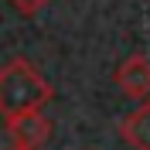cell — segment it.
I'll return each mask as SVG.
<instances>
[{
	"label": "cell",
	"instance_id": "3",
	"mask_svg": "<svg viewBox=\"0 0 150 150\" xmlns=\"http://www.w3.org/2000/svg\"><path fill=\"white\" fill-rule=\"evenodd\" d=\"M112 82H116V89L123 96H130L137 103H147L150 99V58L143 51L126 55L112 72Z\"/></svg>",
	"mask_w": 150,
	"mask_h": 150
},
{
	"label": "cell",
	"instance_id": "1",
	"mask_svg": "<svg viewBox=\"0 0 150 150\" xmlns=\"http://www.w3.org/2000/svg\"><path fill=\"white\" fill-rule=\"evenodd\" d=\"M55 99V85L31 65L28 58H10L0 65V116L10 120L17 112L45 109Z\"/></svg>",
	"mask_w": 150,
	"mask_h": 150
},
{
	"label": "cell",
	"instance_id": "5",
	"mask_svg": "<svg viewBox=\"0 0 150 150\" xmlns=\"http://www.w3.org/2000/svg\"><path fill=\"white\" fill-rule=\"evenodd\" d=\"M7 4L17 10L21 17H38V14H41V10L51 4V0H7Z\"/></svg>",
	"mask_w": 150,
	"mask_h": 150
},
{
	"label": "cell",
	"instance_id": "4",
	"mask_svg": "<svg viewBox=\"0 0 150 150\" xmlns=\"http://www.w3.org/2000/svg\"><path fill=\"white\" fill-rule=\"evenodd\" d=\"M116 133H120V140H126V147L150 150V99L126 112V116L116 123Z\"/></svg>",
	"mask_w": 150,
	"mask_h": 150
},
{
	"label": "cell",
	"instance_id": "2",
	"mask_svg": "<svg viewBox=\"0 0 150 150\" xmlns=\"http://www.w3.org/2000/svg\"><path fill=\"white\" fill-rule=\"evenodd\" d=\"M4 130H7L14 147L38 150V147H45V140L51 137V120L45 116V109H31V112H17V116L4 120Z\"/></svg>",
	"mask_w": 150,
	"mask_h": 150
},
{
	"label": "cell",
	"instance_id": "6",
	"mask_svg": "<svg viewBox=\"0 0 150 150\" xmlns=\"http://www.w3.org/2000/svg\"><path fill=\"white\" fill-rule=\"evenodd\" d=\"M7 150H24V147H7Z\"/></svg>",
	"mask_w": 150,
	"mask_h": 150
}]
</instances>
